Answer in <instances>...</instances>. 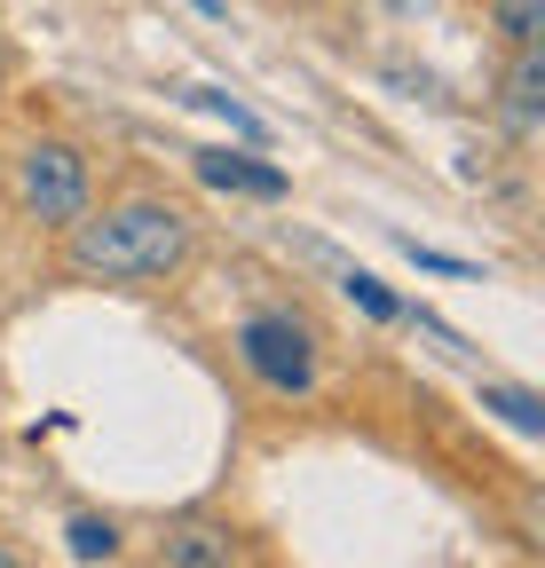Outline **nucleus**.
<instances>
[{
    "label": "nucleus",
    "mask_w": 545,
    "mask_h": 568,
    "mask_svg": "<svg viewBox=\"0 0 545 568\" xmlns=\"http://www.w3.org/2000/svg\"><path fill=\"white\" fill-rule=\"evenodd\" d=\"M190 261V222L166 197H127L72 222V268L103 284H159Z\"/></svg>",
    "instance_id": "1"
},
{
    "label": "nucleus",
    "mask_w": 545,
    "mask_h": 568,
    "mask_svg": "<svg viewBox=\"0 0 545 568\" xmlns=\"http://www.w3.org/2000/svg\"><path fill=\"white\" fill-rule=\"evenodd\" d=\"M17 197H24L32 222L72 230L80 213H88V159L72 151V142H55V134L24 142V159H17Z\"/></svg>",
    "instance_id": "2"
},
{
    "label": "nucleus",
    "mask_w": 545,
    "mask_h": 568,
    "mask_svg": "<svg viewBox=\"0 0 545 568\" xmlns=\"http://www.w3.org/2000/svg\"><path fill=\"white\" fill-rule=\"evenodd\" d=\"M238 355H245V372L261 387H277V395H301L316 379V339L293 324V316H253L238 332Z\"/></svg>",
    "instance_id": "3"
},
{
    "label": "nucleus",
    "mask_w": 545,
    "mask_h": 568,
    "mask_svg": "<svg viewBox=\"0 0 545 568\" xmlns=\"http://www.w3.org/2000/svg\"><path fill=\"white\" fill-rule=\"evenodd\" d=\"M514 63H506V119L514 126H537L545 119V48H506Z\"/></svg>",
    "instance_id": "4"
},
{
    "label": "nucleus",
    "mask_w": 545,
    "mask_h": 568,
    "mask_svg": "<svg viewBox=\"0 0 545 568\" xmlns=\"http://www.w3.org/2000/svg\"><path fill=\"white\" fill-rule=\"evenodd\" d=\"M198 182L245 190V197H285V174H277V166H245V159H230V151H198Z\"/></svg>",
    "instance_id": "5"
},
{
    "label": "nucleus",
    "mask_w": 545,
    "mask_h": 568,
    "mask_svg": "<svg viewBox=\"0 0 545 568\" xmlns=\"http://www.w3.org/2000/svg\"><path fill=\"white\" fill-rule=\"evenodd\" d=\"M159 560H166V568H230L238 545H230L222 529H174V537L159 545Z\"/></svg>",
    "instance_id": "6"
},
{
    "label": "nucleus",
    "mask_w": 545,
    "mask_h": 568,
    "mask_svg": "<svg viewBox=\"0 0 545 568\" xmlns=\"http://www.w3.org/2000/svg\"><path fill=\"white\" fill-rule=\"evenodd\" d=\"M491 24L506 48H545V0H491Z\"/></svg>",
    "instance_id": "7"
},
{
    "label": "nucleus",
    "mask_w": 545,
    "mask_h": 568,
    "mask_svg": "<svg viewBox=\"0 0 545 568\" xmlns=\"http://www.w3.org/2000/svg\"><path fill=\"white\" fill-rule=\"evenodd\" d=\"M483 410H498L514 435H545V403L529 387H483Z\"/></svg>",
    "instance_id": "8"
},
{
    "label": "nucleus",
    "mask_w": 545,
    "mask_h": 568,
    "mask_svg": "<svg viewBox=\"0 0 545 568\" xmlns=\"http://www.w3.org/2000/svg\"><path fill=\"white\" fill-rule=\"evenodd\" d=\"M63 545H72V560H111V552H119V529L95 521V514H80L72 529H63Z\"/></svg>",
    "instance_id": "9"
},
{
    "label": "nucleus",
    "mask_w": 545,
    "mask_h": 568,
    "mask_svg": "<svg viewBox=\"0 0 545 568\" xmlns=\"http://www.w3.org/2000/svg\"><path fill=\"white\" fill-rule=\"evenodd\" d=\"M349 301H364V308H372V316H395V301H387V293H380V284H372V276H364V268H356V276H349Z\"/></svg>",
    "instance_id": "10"
},
{
    "label": "nucleus",
    "mask_w": 545,
    "mask_h": 568,
    "mask_svg": "<svg viewBox=\"0 0 545 568\" xmlns=\"http://www.w3.org/2000/svg\"><path fill=\"white\" fill-rule=\"evenodd\" d=\"M198 103H206V111H222V119H230L238 134H261V119H253V111H238L230 95H198Z\"/></svg>",
    "instance_id": "11"
}]
</instances>
